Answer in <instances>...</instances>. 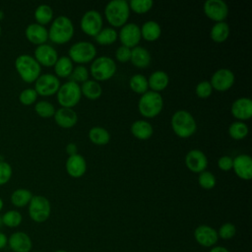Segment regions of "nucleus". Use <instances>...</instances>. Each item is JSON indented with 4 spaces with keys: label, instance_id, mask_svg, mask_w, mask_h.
I'll use <instances>...</instances> for the list:
<instances>
[{
    "label": "nucleus",
    "instance_id": "52",
    "mask_svg": "<svg viewBox=\"0 0 252 252\" xmlns=\"http://www.w3.org/2000/svg\"><path fill=\"white\" fill-rule=\"evenodd\" d=\"M4 19V13L2 10H0V21H2Z\"/></svg>",
    "mask_w": 252,
    "mask_h": 252
},
{
    "label": "nucleus",
    "instance_id": "36",
    "mask_svg": "<svg viewBox=\"0 0 252 252\" xmlns=\"http://www.w3.org/2000/svg\"><path fill=\"white\" fill-rule=\"evenodd\" d=\"M1 217H2L3 225L10 228H15L20 226V224L23 221V216L17 210H9L5 212Z\"/></svg>",
    "mask_w": 252,
    "mask_h": 252
},
{
    "label": "nucleus",
    "instance_id": "31",
    "mask_svg": "<svg viewBox=\"0 0 252 252\" xmlns=\"http://www.w3.org/2000/svg\"><path fill=\"white\" fill-rule=\"evenodd\" d=\"M89 139L94 145L104 146L109 143L110 134L105 128L100 126H94L89 131Z\"/></svg>",
    "mask_w": 252,
    "mask_h": 252
},
{
    "label": "nucleus",
    "instance_id": "13",
    "mask_svg": "<svg viewBox=\"0 0 252 252\" xmlns=\"http://www.w3.org/2000/svg\"><path fill=\"white\" fill-rule=\"evenodd\" d=\"M118 37L122 45L126 47L133 48L138 46V43L142 38L140 27L135 23H127L121 27L118 32Z\"/></svg>",
    "mask_w": 252,
    "mask_h": 252
},
{
    "label": "nucleus",
    "instance_id": "56",
    "mask_svg": "<svg viewBox=\"0 0 252 252\" xmlns=\"http://www.w3.org/2000/svg\"><path fill=\"white\" fill-rule=\"evenodd\" d=\"M33 252H41V251H33Z\"/></svg>",
    "mask_w": 252,
    "mask_h": 252
},
{
    "label": "nucleus",
    "instance_id": "2",
    "mask_svg": "<svg viewBox=\"0 0 252 252\" xmlns=\"http://www.w3.org/2000/svg\"><path fill=\"white\" fill-rule=\"evenodd\" d=\"M173 132L180 138H189L197 130V123L193 115L184 109L176 110L170 120Z\"/></svg>",
    "mask_w": 252,
    "mask_h": 252
},
{
    "label": "nucleus",
    "instance_id": "48",
    "mask_svg": "<svg viewBox=\"0 0 252 252\" xmlns=\"http://www.w3.org/2000/svg\"><path fill=\"white\" fill-rule=\"evenodd\" d=\"M78 148H77V145L75 143H69L67 146H66V153L70 156H74V155H77L78 154Z\"/></svg>",
    "mask_w": 252,
    "mask_h": 252
},
{
    "label": "nucleus",
    "instance_id": "20",
    "mask_svg": "<svg viewBox=\"0 0 252 252\" xmlns=\"http://www.w3.org/2000/svg\"><path fill=\"white\" fill-rule=\"evenodd\" d=\"M231 114L238 121L248 120L252 116V100L249 97H239L235 99L230 108Z\"/></svg>",
    "mask_w": 252,
    "mask_h": 252
},
{
    "label": "nucleus",
    "instance_id": "10",
    "mask_svg": "<svg viewBox=\"0 0 252 252\" xmlns=\"http://www.w3.org/2000/svg\"><path fill=\"white\" fill-rule=\"evenodd\" d=\"M102 17L95 10L87 11L81 18L80 26L84 33L89 36H95L102 30Z\"/></svg>",
    "mask_w": 252,
    "mask_h": 252
},
{
    "label": "nucleus",
    "instance_id": "16",
    "mask_svg": "<svg viewBox=\"0 0 252 252\" xmlns=\"http://www.w3.org/2000/svg\"><path fill=\"white\" fill-rule=\"evenodd\" d=\"M185 165L190 171L200 173L206 170L208 166L207 156L201 150L193 149L185 156Z\"/></svg>",
    "mask_w": 252,
    "mask_h": 252
},
{
    "label": "nucleus",
    "instance_id": "43",
    "mask_svg": "<svg viewBox=\"0 0 252 252\" xmlns=\"http://www.w3.org/2000/svg\"><path fill=\"white\" fill-rule=\"evenodd\" d=\"M37 95L38 94H36L34 89L28 88L21 92V94L19 95V99H20V102L24 105H32V103H34L36 101Z\"/></svg>",
    "mask_w": 252,
    "mask_h": 252
},
{
    "label": "nucleus",
    "instance_id": "12",
    "mask_svg": "<svg viewBox=\"0 0 252 252\" xmlns=\"http://www.w3.org/2000/svg\"><path fill=\"white\" fill-rule=\"evenodd\" d=\"M203 10L205 15L216 23L224 22L228 16V6L223 0H207Z\"/></svg>",
    "mask_w": 252,
    "mask_h": 252
},
{
    "label": "nucleus",
    "instance_id": "50",
    "mask_svg": "<svg viewBox=\"0 0 252 252\" xmlns=\"http://www.w3.org/2000/svg\"><path fill=\"white\" fill-rule=\"evenodd\" d=\"M209 252H229V250L224 246H213Z\"/></svg>",
    "mask_w": 252,
    "mask_h": 252
},
{
    "label": "nucleus",
    "instance_id": "55",
    "mask_svg": "<svg viewBox=\"0 0 252 252\" xmlns=\"http://www.w3.org/2000/svg\"><path fill=\"white\" fill-rule=\"evenodd\" d=\"M0 36H1V26H0Z\"/></svg>",
    "mask_w": 252,
    "mask_h": 252
},
{
    "label": "nucleus",
    "instance_id": "8",
    "mask_svg": "<svg viewBox=\"0 0 252 252\" xmlns=\"http://www.w3.org/2000/svg\"><path fill=\"white\" fill-rule=\"evenodd\" d=\"M56 96L57 101L61 107L73 108L79 103L82 96L79 84L68 81L63 85H60V88L56 93Z\"/></svg>",
    "mask_w": 252,
    "mask_h": 252
},
{
    "label": "nucleus",
    "instance_id": "26",
    "mask_svg": "<svg viewBox=\"0 0 252 252\" xmlns=\"http://www.w3.org/2000/svg\"><path fill=\"white\" fill-rule=\"evenodd\" d=\"M169 83V77L168 75L161 70H158L153 72L150 77L148 78V84L151 91L159 93L160 91H163Z\"/></svg>",
    "mask_w": 252,
    "mask_h": 252
},
{
    "label": "nucleus",
    "instance_id": "15",
    "mask_svg": "<svg viewBox=\"0 0 252 252\" xmlns=\"http://www.w3.org/2000/svg\"><path fill=\"white\" fill-rule=\"evenodd\" d=\"M194 238L199 245L205 248H212L219 240L218 231L208 224L198 225L194 230Z\"/></svg>",
    "mask_w": 252,
    "mask_h": 252
},
{
    "label": "nucleus",
    "instance_id": "47",
    "mask_svg": "<svg viewBox=\"0 0 252 252\" xmlns=\"http://www.w3.org/2000/svg\"><path fill=\"white\" fill-rule=\"evenodd\" d=\"M232 163L233 158H231V157L229 156H222L218 159V166L223 171H228L232 169Z\"/></svg>",
    "mask_w": 252,
    "mask_h": 252
},
{
    "label": "nucleus",
    "instance_id": "42",
    "mask_svg": "<svg viewBox=\"0 0 252 252\" xmlns=\"http://www.w3.org/2000/svg\"><path fill=\"white\" fill-rule=\"evenodd\" d=\"M218 231L219 238H221L223 240L231 239L236 234V227L231 222H224L222 223Z\"/></svg>",
    "mask_w": 252,
    "mask_h": 252
},
{
    "label": "nucleus",
    "instance_id": "39",
    "mask_svg": "<svg viewBox=\"0 0 252 252\" xmlns=\"http://www.w3.org/2000/svg\"><path fill=\"white\" fill-rule=\"evenodd\" d=\"M130 10L137 14H145L149 12L153 6L154 1L153 0H131L128 2Z\"/></svg>",
    "mask_w": 252,
    "mask_h": 252
},
{
    "label": "nucleus",
    "instance_id": "6",
    "mask_svg": "<svg viewBox=\"0 0 252 252\" xmlns=\"http://www.w3.org/2000/svg\"><path fill=\"white\" fill-rule=\"evenodd\" d=\"M115 61L108 56H99L92 61L90 73L94 81H107L111 79L116 72Z\"/></svg>",
    "mask_w": 252,
    "mask_h": 252
},
{
    "label": "nucleus",
    "instance_id": "4",
    "mask_svg": "<svg viewBox=\"0 0 252 252\" xmlns=\"http://www.w3.org/2000/svg\"><path fill=\"white\" fill-rule=\"evenodd\" d=\"M130 8L125 0H111L104 8V16L107 22L115 28H121L129 19Z\"/></svg>",
    "mask_w": 252,
    "mask_h": 252
},
{
    "label": "nucleus",
    "instance_id": "51",
    "mask_svg": "<svg viewBox=\"0 0 252 252\" xmlns=\"http://www.w3.org/2000/svg\"><path fill=\"white\" fill-rule=\"evenodd\" d=\"M3 207H4V202H3V200L0 198V212L2 211Z\"/></svg>",
    "mask_w": 252,
    "mask_h": 252
},
{
    "label": "nucleus",
    "instance_id": "40",
    "mask_svg": "<svg viewBox=\"0 0 252 252\" xmlns=\"http://www.w3.org/2000/svg\"><path fill=\"white\" fill-rule=\"evenodd\" d=\"M198 183L203 189H206V190L213 189L217 183L216 176L212 172L208 170H204L199 173Z\"/></svg>",
    "mask_w": 252,
    "mask_h": 252
},
{
    "label": "nucleus",
    "instance_id": "34",
    "mask_svg": "<svg viewBox=\"0 0 252 252\" xmlns=\"http://www.w3.org/2000/svg\"><path fill=\"white\" fill-rule=\"evenodd\" d=\"M129 87L134 93L142 95L149 91L148 78H146L142 74H135L129 80Z\"/></svg>",
    "mask_w": 252,
    "mask_h": 252
},
{
    "label": "nucleus",
    "instance_id": "46",
    "mask_svg": "<svg viewBox=\"0 0 252 252\" xmlns=\"http://www.w3.org/2000/svg\"><path fill=\"white\" fill-rule=\"evenodd\" d=\"M130 57H131V48L129 47L121 45L115 51V58L118 62L126 63L130 61Z\"/></svg>",
    "mask_w": 252,
    "mask_h": 252
},
{
    "label": "nucleus",
    "instance_id": "49",
    "mask_svg": "<svg viewBox=\"0 0 252 252\" xmlns=\"http://www.w3.org/2000/svg\"><path fill=\"white\" fill-rule=\"evenodd\" d=\"M6 246H8V236L4 232L0 231V251Z\"/></svg>",
    "mask_w": 252,
    "mask_h": 252
},
{
    "label": "nucleus",
    "instance_id": "23",
    "mask_svg": "<svg viewBox=\"0 0 252 252\" xmlns=\"http://www.w3.org/2000/svg\"><path fill=\"white\" fill-rule=\"evenodd\" d=\"M25 35L30 42L35 45H40L46 43L48 39V31L44 26L33 23L26 28Z\"/></svg>",
    "mask_w": 252,
    "mask_h": 252
},
{
    "label": "nucleus",
    "instance_id": "17",
    "mask_svg": "<svg viewBox=\"0 0 252 252\" xmlns=\"http://www.w3.org/2000/svg\"><path fill=\"white\" fill-rule=\"evenodd\" d=\"M8 247L12 252H31L32 241L25 231H15L8 237Z\"/></svg>",
    "mask_w": 252,
    "mask_h": 252
},
{
    "label": "nucleus",
    "instance_id": "25",
    "mask_svg": "<svg viewBox=\"0 0 252 252\" xmlns=\"http://www.w3.org/2000/svg\"><path fill=\"white\" fill-rule=\"evenodd\" d=\"M132 135L139 140H148L154 133V128L147 120H136L130 127Z\"/></svg>",
    "mask_w": 252,
    "mask_h": 252
},
{
    "label": "nucleus",
    "instance_id": "53",
    "mask_svg": "<svg viewBox=\"0 0 252 252\" xmlns=\"http://www.w3.org/2000/svg\"><path fill=\"white\" fill-rule=\"evenodd\" d=\"M3 226V222H2V217H1V215H0V228Z\"/></svg>",
    "mask_w": 252,
    "mask_h": 252
},
{
    "label": "nucleus",
    "instance_id": "32",
    "mask_svg": "<svg viewBox=\"0 0 252 252\" xmlns=\"http://www.w3.org/2000/svg\"><path fill=\"white\" fill-rule=\"evenodd\" d=\"M32 196L33 195L30 190L25 188H18L11 194L10 201L16 208H24L29 205Z\"/></svg>",
    "mask_w": 252,
    "mask_h": 252
},
{
    "label": "nucleus",
    "instance_id": "7",
    "mask_svg": "<svg viewBox=\"0 0 252 252\" xmlns=\"http://www.w3.org/2000/svg\"><path fill=\"white\" fill-rule=\"evenodd\" d=\"M29 216L32 220L37 223L46 221L51 214L49 200L42 195H33L29 203Z\"/></svg>",
    "mask_w": 252,
    "mask_h": 252
},
{
    "label": "nucleus",
    "instance_id": "35",
    "mask_svg": "<svg viewBox=\"0 0 252 252\" xmlns=\"http://www.w3.org/2000/svg\"><path fill=\"white\" fill-rule=\"evenodd\" d=\"M94 38L100 45H109L117 40L118 32L113 28H104L94 36Z\"/></svg>",
    "mask_w": 252,
    "mask_h": 252
},
{
    "label": "nucleus",
    "instance_id": "45",
    "mask_svg": "<svg viewBox=\"0 0 252 252\" xmlns=\"http://www.w3.org/2000/svg\"><path fill=\"white\" fill-rule=\"evenodd\" d=\"M195 93L198 97L200 98H207L209 97L213 93V88L209 81H202L197 84Z\"/></svg>",
    "mask_w": 252,
    "mask_h": 252
},
{
    "label": "nucleus",
    "instance_id": "3",
    "mask_svg": "<svg viewBox=\"0 0 252 252\" xmlns=\"http://www.w3.org/2000/svg\"><path fill=\"white\" fill-rule=\"evenodd\" d=\"M15 68L21 79L26 83H34L40 76L41 66L33 56L21 54L15 60Z\"/></svg>",
    "mask_w": 252,
    "mask_h": 252
},
{
    "label": "nucleus",
    "instance_id": "41",
    "mask_svg": "<svg viewBox=\"0 0 252 252\" xmlns=\"http://www.w3.org/2000/svg\"><path fill=\"white\" fill-rule=\"evenodd\" d=\"M69 78H70V81L76 84H79V83L83 84L84 82L89 80V70L83 65H78L73 69Z\"/></svg>",
    "mask_w": 252,
    "mask_h": 252
},
{
    "label": "nucleus",
    "instance_id": "33",
    "mask_svg": "<svg viewBox=\"0 0 252 252\" xmlns=\"http://www.w3.org/2000/svg\"><path fill=\"white\" fill-rule=\"evenodd\" d=\"M34 19L36 24L45 26L49 24L53 19V10L49 5L41 4L38 5L34 11Z\"/></svg>",
    "mask_w": 252,
    "mask_h": 252
},
{
    "label": "nucleus",
    "instance_id": "18",
    "mask_svg": "<svg viewBox=\"0 0 252 252\" xmlns=\"http://www.w3.org/2000/svg\"><path fill=\"white\" fill-rule=\"evenodd\" d=\"M34 59L41 66L52 67L58 59V53L54 47L44 43L37 45L34 49Z\"/></svg>",
    "mask_w": 252,
    "mask_h": 252
},
{
    "label": "nucleus",
    "instance_id": "37",
    "mask_svg": "<svg viewBox=\"0 0 252 252\" xmlns=\"http://www.w3.org/2000/svg\"><path fill=\"white\" fill-rule=\"evenodd\" d=\"M248 132V126L243 121H234L228 127V135L234 140L244 139Z\"/></svg>",
    "mask_w": 252,
    "mask_h": 252
},
{
    "label": "nucleus",
    "instance_id": "19",
    "mask_svg": "<svg viewBox=\"0 0 252 252\" xmlns=\"http://www.w3.org/2000/svg\"><path fill=\"white\" fill-rule=\"evenodd\" d=\"M232 169L235 174L243 180L252 178V158L249 155L241 154L233 158Z\"/></svg>",
    "mask_w": 252,
    "mask_h": 252
},
{
    "label": "nucleus",
    "instance_id": "24",
    "mask_svg": "<svg viewBox=\"0 0 252 252\" xmlns=\"http://www.w3.org/2000/svg\"><path fill=\"white\" fill-rule=\"evenodd\" d=\"M152 60L151 54L148 49L142 46H135L131 48V63L137 68H146L150 65Z\"/></svg>",
    "mask_w": 252,
    "mask_h": 252
},
{
    "label": "nucleus",
    "instance_id": "22",
    "mask_svg": "<svg viewBox=\"0 0 252 252\" xmlns=\"http://www.w3.org/2000/svg\"><path fill=\"white\" fill-rule=\"evenodd\" d=\"M53 117L55 123L59 127L65 129L74 127L78 122V114L73 108L60 107L57 110H55Z\"/></svg>",
    "mask_w": 252,
    "mask_h": 252
},
{
    "label": "nucleus",
    "instance_id": "30",
    "mask_svg": "<svg viewBox=\"0 0 252 252\" xmlns=\"http://www.w3.org/2000/svg\"><path fill=\"white\" fill-rule=\"evenodd\" d=\"M53 67L57 78H69L74 69L73 62L68 56L58 57Z\"/></svg>",
    "mask_w": 252,
    "mask_h": 252
},
{
    "label": "nucleus",
    "instance_id": "28",
    "mask_svg": "<svg viewBox=\"0 0 252 252\" xmlns=\"http://www.w3.org/2000/svg\"><path fill=\"white\" fill-rule=\"evenodd\" d=\"M81 93L84 96H86L89 99L94 100L100 97L102 94V88L99 85L98 82L94 80H88L80 86Z\"/></svg>",
    "mask_w": 252,
    "mask_h": 252
},
{
    "label": "nucleus",
    "instance_id": "9",
    "mask_svg": "<svg viewBox=\"0 0 252 252\" xmlns=\"http://www.w3.org/2000/svg\"><path fill=\"white\" fill-rule=\"evenodd\" d=\"M68 55L72 62L89 63L95 58L96 48L90 41H78L69 48Z\"/></svg>",
    "mask_w": 252,
    "mask_h": 252
},
{
    "label": "nucleus",
    "instance_id": "21",
    "mask_svg": "<svg viewBox=\"0 0 252 252\" xmlns=\"http://www.w3.org/2000/svg\"><path fill=\"white\" fill-rule=\"evenodd\" d=\"M65 167H66L67 173L71 177L80 178L87 171V161L82 155L77 154L74 156H70L67 158Z\"/></svg>",
    "mask_w": 252,
    "mask_h": 252
},
{
    "label": "nucleus",
    "instance_id": "27",
    "mask_svg": "<svg viewBox=\"0 0 252 252\" xmlns=\"http://www.w3.org/2000/svg\"><path fill=\"white\" fill-rule=\"evenodd\" d=\"M140 30H141L142 37L145 40L151 41V42L158 40L161 34V28L159 24L152 20L145 22L140 28Z\"/></svg>",
    "mask_w": 252,
    "mask_h": 252
},
{
    "label": "nucleus",
    "instance_id": "5",
    "mask_svg": "<svg viewBox=\"0 0 252 252\" xmlns=\"http://www.w3.org/2000/svg\"><path fill=\"white\" fill-rule=\"evenodd\" d=\"M163 107V98L159 93L148 91L143 94L138 102L140 114L146 118H153L158 115Z\"/></svg>",
    "mask_w": 252,
    "mask_h": 252
},
{
    "label": "nucleus",
    "instance_id": "44",
    "mask_svg": "<svg viewBox=\"0 0 252 252\" xmlns=\"http://www.w3.org/2000/svg\"><path fill=\"white\" fill-rule=\"evenodd\" d=\"M13 169L9 162L0 160V186L8 183L12 177Z\"/></svg>",
    "mask_w": 252,
    "mask_h": 252
},
{
    "label": "nucleus",
    "instance_id": "29",
    "mask_svg": "<svg viewBox=\"0 0 252 252\" xmlns=\"http://www.w3.org/2000/svg\"><path fill=\"white\" fill-rule=\"evenodd\" d=\"M229 32L230 29L228 24L225 22H219L212 27L210 32V37L213 41L220 43L227 39V37L229 36Z\"/></svg>",
    "mask_w": 252,
    "mask_h": 252
},
{
    "label": "nucleus",
    "instance_id": "1",
    "mask_svg": "<svg viewBox=\"0 0 252 252\" xmlns=\"http://www.w3.org/2000/svg\"><path fill=\"white\" fill-rule=\"evenodd\" d=\"M74 25L67 16L56 17L48 30V39L56 44H64L68 42L74 35Z\"/></svg>",
    "mask_w": 252,
    "mask_h": 252
},
{
    "label": "nucleus",
    "instance_id": "57",
    "mask_svg": "<svg viewBox=\"0 0 252 252\" xmlns=\"http://www.w3.org/2000/svg\"><path fill=\"white\" fill-rule=\"evenodd\" d=\"M10 252H12V251H10Z\"/></svg>",
    "mask_w": 252,
    "mask_h": 252
},
{
    "label": "nucleus",
    "instance_id": "11",
    "mask_svg": "<svg viewBox=\"0 0 252 252\" xmlns=\"http://www.w3.org/2000/svg\"><path fill=\"white\" fill-rule=\"evenodd\" d=\"M59 88L60 81L53 74L40 75L34 82V90L36 94L42 96H51L55 94Z\"/></svg>",
    "mask_w": 252,
    "mask_h": 252
},
{
    "label": "nucleus",
    "instance_id": "54",
    "mask_svg": "<svg viewBox=\"0 0 252 252\" xmlns=\"http://www.w3.org/2000/svg\"><path fill=\"white\" fill-rule=\"evenodd\" d=\"M54 252H69V251H66V250H62V249H59V250H56Z\"/></svg>",
    "mask_w": 252,
    "mask_h": 252
},
{
    "label": "nucleus",
    "instance_id": "14",
    "mask_svg": "<svg viewBox=\"0 0 252 252\" xmlns=\"http://www.w3.org/2000/svg\"><path fill=\"white\" fill-rule=\"evenodd\" d=\"M234 81L235 77L231 70L227 68H220L213 74L210 84L213 90L219 92H225L233 86Z\"/></svg>",
    "mask_w": 252,
    "mask_h": 252
},
{
    "label": "nucleus",
    "instance_id": "38",
    "mask_svg": "<svg viewBox=\"0 0 252 252\" xmlns=\"http://www.w3.org/2000/svg\"><path fill=\"white\" fill-rule=\"evenodd\" d=\"M34 110H35L36 114L42 118L52 117L55 113L54 105L47 100L37 101L34 105Z\"/></svg>",
    "mask_w": 252,
    "mask_h": 252
}]
</instances>
